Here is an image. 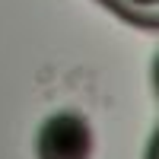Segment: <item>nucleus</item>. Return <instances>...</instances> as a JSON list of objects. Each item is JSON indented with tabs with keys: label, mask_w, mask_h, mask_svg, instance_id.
<instances>
[{
	"label": "nucleus",
	"mask_w": 159,
	"mask_h": 159,
	"mask_svg": "<svg viewBox=\"0 0 159 159\" xmlns=\"http://www.w3.org/2000/svg\"><path fill=\"white\" fill-rule=\"evenodd\" d=\"M38 159H89L92 156V127L80 111H54L45 118L35 137Z\"/></svg>",
	"instance_id": "nucleus-1"
},
{
	"label": "nucleus",
	"mask_w": 159,
	"mask_h": 159,
	"mask_svg": "<svg viewBox=\"0 0 159 159\" xmlns=\"http://www.w3.org/2000/svg\"><path fill=\"white\" fill-rule=\"evenodd\" d=\"M115 16L140 29H159V0H99Z\"/></svg>",
	"instance_id": "nucleus-2"
},
{
	"label": "nucleus",
	"mask_w": 159,
	"mask_h": 159,
	"mask_svg": "<svg viewBox=\"0 0 159 159\" xmlns=\"http://www.w3.org/2000/svg\"><path fill=\"white\" fill-rule=\"evenodd\" d=\"M143 159H159V127H156V134L150 137V147H147V156Z\"/></svg>",
	"instance_id": "nucleus-3"
},
{
	"label": "nucleus",
	"mask_w": 159,
	"mask_h": 159,
	"mask_svg": "<svg viewBox=\"0 0 159 159\" xmlns=\"http://www.w3.org/2000/svg\"><path fill=\"white\" fill-rule=\"evenodd\" d=\"M153 86H156V92H159V54H156V61H153Z\"/></svg>",
	"instance_id": "nucleus-4"
}]
</instances>
